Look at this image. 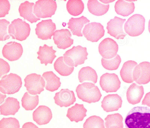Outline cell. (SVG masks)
<instances>
[{
    "label": "cell",
    "mask_w": 150,
    "mask_h": 128,
    "mask_svg": "<svg viewBox=\"0 0 150 128\" xmlns=\"http://www.w3.org/2000/svg\"><path fill=\"white\" fill-rule=\"evenodd\" d=\"M125 20V19L116 16L110 19L107 23L108 33L117 39H124L127 35L123 29V25Z\"/></svg>",
    "instance_id": "15"
},
{
    "label": "cell",
    "mask_w": 150,
    "mask_h": 128,
    "mask_svg": "<svg viewBox=\"0 0 150 128\" xmlns=\"http://www.w3.org/2000/svg\"><path fill=\"white\" fill-rule=\"evenodd\" d=\"M24 81V86L31 95L40 94L44 90L45 82L40 75L35 73L29 74L25 77Z\"/></svg>",
    "instance_id": "8"
},
{
    "label": "cell",
    "mask_w": 150,
    "mask_h": 128,
    "mask_svg": "<svg viewBox=\"0 0 150 128\" xmlns=\"http://www.w3.org/2000/svg\"><path fill=\"white\" fill-rule=\"evenodd\" d=\"M148 30L149 32L150 33V19L149 20L148 23Z\"/></svg>",
    "instance_id": "43"
},
{
    "label": "cell",
    "mask_w": 150,
    "mask_h": 128,
    "mask_svg": "<svg viewBox=\"0 0 150 128\" xmlns=\"http://www.w3.org/2000/svg\"><path fill=\"white\" fill-rule=\"evenodd\" d=\"M69 30L61 29L56 30L54 33L53 39L55 44L59 49H65L73 44L74 39Z\"/></svg>",
    "instance_id": "16"
},
{
    "label": "cell",
    "mask_w": 150,
    "mask_h": 128,
    "mask_svg": "<svg viewBox=\"0 0 150 128\" xmlns=\"http://www.w3.org/2000/svg\"><path fill=\"white\" fill-rule=\"evenodd\" d=\"M83 128H105L103 120L100 117L93 115L88 118L84 123Z\"/></svg>",
    "instance_id": "35"
},
{
    "label": "cell",
    "mask_w": 150,
    "mask_h": 128,
    "mask_svg": "<svg viewBox=\"0 0 150 128\" xmlns=\"http://www.w3.org/2000/svg\"><path fill=\"white\" fill-rule=\"evenodd\" d=\"M34 5V3H30L27 1L21 3L18 8L20 16L31 23H36L40 19L34 14L33 8Z\"/></svg>",
    "instance_id": "24"
},
{
    "label": "cell",
    "mask_w": 150,
    "mask_h": 128,
    "mask_svg": "<svg viewBox=\"0 0 150 128\" xmlns=\"http://www.w3.org/2000/svg\"><path fill=\"white\" fill-rule=\"evenodd\" d=\"M122 102L121 97L118 94H110L103 98L101 106L107 112L117 111L121 107Z\"/></svg>",
    "instance_id": "18"
},
{
    "label": "cell",
    "mask_w": 150,
    "mask_h": 128,
    "mask_svg": "<svg viewBox=\"0 0 150 128\" xmlns=\"http://www.w3.org/2000/svg\"><path fill=\"white\" fill-rule=\"evenodd\" d=\"M56 30L55 24L51 19L42 20L36 25L35 29L38 37L42 40L51 39Z\"/></svg>",
    "instance_id": "13"
},
{
    "label": "cell",
    "mask_w": 150,
    "mask_h": 128,
    "mask_svg": "<svg viewBox=\"0 0 150 128\" xmlns=\"http://www.w3.org/2000/svg\"><path fill=\"white\" fill-rule=\"evenodd\" d=\"M137 65L136 62L132 60H128L124 63L120 72L121 78L124 82L128 83L133 82V71Z\"/></svg>",
    "instance_id": "27"
},
{
    "label": "cell",
    "mask_w": 150,
    "mask_h": 128,
    "mask_svg": "<svg viewBox=\"0 0 150 128\" xmlns=\"http://www.w3.org/2000/svg\"><path fill=\"white\" fill-rule=\"evenodd\" d=\"M20 108V103L17 99L8 97L0 106V114L5 116L14 115Z\"/></svg>",
    "instance_id": "22"
},
{
    "label": "cell",
    "mask_w": 150,
    "mask_h": 128,
    "mask_svg": "<svg viewBox=\"0 0 150 128\" xmlns=\"http://www.w3.org/2000/svg\"><path fill=\"white\" fill-rule=\"evenodd\" d=\"M123 118L119 113L108 115L105 118L106 128H123Z\"/></svg>",
    "instance_id": "32"
},
{
    "label": "cell",
    "mask_w": 150,
    "mask_h": 128,
    "mask_svg": "<svg viewBox=\"0 0 150 128\" xmlns=\"http://www.w3.org/2000/svg\"><path fill=\"white\" fill-rule=\"evenodd\" d=\"M56 51L54 50L53 46H49L46 44L43 46H40L39 51L37 52L38 55L37 58L40 61L41 64L45 65L48 64H52L55 58L57 57L55 53Z\"/></svg>",
    "instance_id": "21"
},
{
    "label": "cell",
    "mask_w": 150,
    "mask_h": 128,
    "mask_svg": "<svg viewBox=\"0 0 150 128\" xmlns=\"http://www.w3.org/2000/svg\"><path fill=\"white\" fill-rule=\"evenodd\" d=\"M86 17L82 16L78 18H71L67 23L68 28L70 29L73 35L82 37L81 30L84 25L90 22Z\"/></svg>",
    "instance_id": "25"
},
{
    "label": "cell",
    "mask_w": 150,
    "mask_h": 128,
    "mask_svg": "<svg viewBox=\"0 0 150 128\" xmlns=\"http://www.w3.org/2000/svg\"><path fill=\"white\" fill-rule=\"evenodd\" d=\"M68 12L74 16L81 14L84 9V4L81 0H69L66 4Z\"/></svg>",
    "instance_id": "34"
},
{
    "label": "cell",
    "mask_w": 150,
    "mask_h": 128,
    "mask_svg": "<svg viewBox=\"0 0 150 128\" xmlns=\"http://www.w3.org/2000/svg\"><path fill=\"white\" fill-rule=\"evenodd\" d=\"M54 70L59 75L63 76L70 75L73 72L74 67H70L67 65L64 62L63 56L58 58L54 64Z\"/></svg>",
    "instance_id": "31"
},
{
    "label": "cell",
    "mask_w": 150,
    "mask_h": 128,
    "mask_svg": "<svg viewBox=\"0 0 150 128\" xmlns=\"http://www.w3.org/2000/svg\"><path fill=\"white\" fill-rule=\"evenodd\" d=\"M87 6L88 10L91 13L96 16H100L107 12L110 5L103 4L97 0H89Z\"/></svg>",
    "instance_id": "29"
},
{
    "label": "cell",
    "mask_w": 150,
    "mask_h": 128,
    "mask_svg": "<svg viewBox=\"0 0 150 128\" xmlns=\"http://www.w3.org/2000/svg\"><path fill=\"white\" fill-rule=\"evenodd\" d=\"M98 49L100 54L103 58L110 59L117 55L118 46L114 40L108 37L105 38L100 42Z\"/></svg>",
    "instance_id": "12"
},
{
    "label": "cell",
    "mask_w": 150,
    "mask_h": 128,
    "mask_svg": "<svg viewBox=\"0 0 150 128\" xmlns=\"http://www.w3.org/2000/svg\"><path fill=\"white\" fill-rule=\"evenodd\" d=\"M142 105H146L150 107V92L147 93L142 101Z\"/></svg>",
    "instance_id": "41"
},
{
    "label": "cell",
    "mask_w": 150,
    "mask_h": 128,
    "mask_svg": "<svg viewBox=\"0 0 150 128\" xmlns=\"http://www.w3.org/2000/svg\"><path fill=\"white\" fill-rule=\"evenodd\" d=\"M22 82L21 77L16 74L10 73L3 76L0 81V91L2 93L12 94L18 92Z\"/></svg>",
    "instance_id": "5"
},
{
    "label": "cell",
    "mask_w": 150,
    "mask_h": 128,
    "mask_svg": "<svg viewBox=\"0 0 150 128\" xmlns=\"http://www.w3.org/2000/svg\"><path fill=\"white\" fill-rule=\"evenodd\" d=\"M145 19L142 15L136 14L130 17L125 23L124 29L129 35L135 37L139 36L144 32Z\"/></svg>",
    "instance_id": "6"
},
{
    "label": "cell",
    "mask_w": 150,
    "mask_h": 128,
    "mask_svg": "<svg viewBox=\"0 0 150 128\" xmlns=\"http://www.w3.org/2000/svg\"><path fill=\"white\" fill-rule=\"evenodd\" d=\"M33 120L39 125L48 123L52 118L50 109L44 105L39 106L33 112Z\"/></svg>",
    "instance_id": "19"
},
{
    "label": "cell",
    "mask_w": 150,
    "mask_h": 128,
    "mask_svg": "<svg viewBox=\"0 0 150 128\" xmlns=\"http://www.w3.org/2000/svg\"><path fill=\"white\" fill-rule=\"evenodd\" d=\"M42 77L45 80V89L51 92L57 90L60 87L61 82L60 78L52 71L45 72L42 74Z\"/></svg>",
    "instance_id": "28"
},
{
    "label": "cell",
    "mask_w": 150,
    "mask_h": 128,
    "mask_svg": "<svg viewBox=\"0 0 150 128\" xmlns=\"http://www.w3.org/2000/svg\"><path fill=\"white\" fill-rule=\"evenodd\" d=\"M78 79L81 83L85 81H90L95 84L97 81L98 75L94 69L89 66H86L83 67L79 70Z\"/></svg>",
    "instance_id": "30"
},
{
    "label": "cell",
    "mask_w": 150,
    "mask_h": 128,
    "mask_svg": "<svg viewBox=\"0 0 150 128\" xmlns=\"http://www.w3.org/2000/svg\"><path fill=\"white\" fill-rule=\"evenodd\" d=\"M0 78L3 75L8 73L10 70V66L9 64L1 58H0Z\"/></svg>",
    "instance_id": "40"
},
{
    "label": "cell",
    "mask_w": 150,
    "mask_h": 128,
    "mask_svg": "<svg viewBox=\"0 0 150 128\" xmlns=\"http://www.w3.org/2000/svg\"><path fill=\"white\" fill-rule=\"evenodd\" d=\"M100 85L106 93L116 92L120 88L121 82L115 73H105L100 77Z\"/></svg>",
    "instance_id": "10"
},
{
    "label": "cell",
    "mask_w": 150,
    "mask_h": 128,
    "mask_svg": "<svg viewBox=\"0 0 150 128\" xmlns=\"http://www.w3.org/2000/svg\"><path fill=\"white\" fill-rule=\"evenodd\" d=\"M76 91L79 99L89 103L98 101L102 96L98 87L91 82H85L79 84Z\"/></svg>",
    "instance_id": "2"
},
{
    "label": "cell",
    "mask_w": 150,
    "mask_h": 128,
    "mask_svg": "<svg viewBox=\"0 0 150 128\" xmlns=\"http://www.w3.org/2000/svg\"><path fill=\"white\" fill-rule=\"evenodd\" d=\"M87 110L83 104L76 103L74 106L68 109L66 116L71 121L78 122L82 121L86 116Z\"/></svg>",
    "instance_id": "23"
},
{
    "label": "cell",
    "mask_w": 150,
    "mask_h": 128,
    "mask_svg": "<svg viewBox=\"0 0 150 128\" xmlns=\"http://www.w3.org/2000/svg\"><path fill=\"white\" fill-rule=\"evenodd\" d=\"M88 55L86 47L80 45L74 46L63 54L64 60L69 66L76 67L84 63L85 61L87 59Z\"/></svg>",
    "instance_id": "3"
},
{
    "label": "cell",
    "mask_w": 150,
    "mask_h": 128,
    "mask_svg": "<svg viewBox=\"0 0 150 128\" xmlns=\"http://www.w3.org/2000/svg\"><path fill=\"white\" fill-rule=\"evenodd\" d=\"M22 105L26 110L34 109L39 103V96H32L27 92H25L21 99Z\"/></svg>",
    "instance_id": "33"
},
{
    "label": "cell",
    "mask_w": 150,
    "mask_h": 128,
    "mask_svg": "<svg viewBox=\"0 0 150 128\" xmlns=\"http://www.w3.org/2000/svg\"><path fill=\"white\" fill-rule=\"evenodd\" d=\"M18 120L14 117L3 118L0 121V128H20Z\"/></svg>",
    "instance_id": "37"
},
{
    "label": "cell",
    "mask_w": 150,
    "mask_h": 128,
    "mask_svg": "<svg viewBox=\"0 0 150 128\" xmlns=\"http://www.w3.org/2000/svg\"><path fill=\"white\" fill-rule=\"evenodd\" d=\"M121 62V57L118 54L112 59H107L102 58L101 59V64L103 67L109 70H117Z\"/></svg>",
    "instance_id": "36"
},
{
    "label": "cell",
    "mask_w": 150,
    "mask_h": 128,
    "mask_svg": "<svg viewBox=\"0 0 150 128\" xmlns=\"http://www.w3.org/2000/svg\"><path fill=\"white\" fill-rule=\"evenodd\" d=\"M82 32L87 40L97 42L104 35L105 30L100 23L93 22L86 25Z\"/></svg>",
    "instance_id": "9"
},
{
    "label": "cell",
    "mask_w": 150,
    "mask_h": 128,
    "mask_svg": "<svg viewBox=\"0 0 150 128\" xmlns=\"http://www.w3.org/2000/svg\"><path fill=\"white\" fill-rule=\"evenodd\" d=\"M23 52V48L21 44L15 41L7 43L2 50L4 57L11 61L19 59L21 56Z\"/></svg>",
    "instance_id": "14"
},
{
    "label": "cell",
    "mask_w": 150,
    "mask_h": 128,
    "mask_svg": "<svg viewBox=\"0 0 150 128\" xmlns=\"http://www.w3.org/2000/svg\"><path fill=\"white\" fill-rule=\"evenodd\" d=\"M125 122L126 128H150V108H133L127 113Z\"/></svg>",
    "instance_id": "1"
},
{
    "label": "cell",
    "mask_w": 150,
    "mask_h": 128,
    "mask_svg": "<svg viewBox=\"0 0 150 128\" xmlns=\"http://www.w3.org/2000/svg\"><path fill=\"white\" fill-rule=\"evenodd\" d=\"M22 128H39L36 125L31 122H28L25 123L22 126Z\"/></svg>",
    "instance_id": "42"
},
{
    "label": "cell",
    "mask_w": 150,
    "mask_h": 128,
    "mask_svg": "<svg viewBox=\"0 0 150 128\" xmlns=\"http://www.w3.org/2000/svg\"><path fill=\"white\" fill-rule=\"evenodd\" d=\"M10 22L5 19L0 20V40L5 41L10 38L7 32L8 26Z\"/></svg>",
    "instance_id": "38"
},
{
    "label": "cell",
    "mask_w": 150,
    "mask_h": 128,
    "mask_svg": "<svg viewBox=\"0 0 150 128\" xmlns=\"http://www.w3.org/2000/svg\"><path fill=\"white\" fill-rule=\"evenodd\" d=\"M131 1L117 0L114 6L116 13L124 17L127 16L132 13L134 11L135 6L134 2Z\"/></svg>",
    "instance_id": "26"
},
{
    "label": "cell",
    "mask_w": 150,
    "mask_h": 128,
    "mask_svg": "<svg viewBox=\"0 0 150 128\" xmlns=\"http://www.w3.org/2000/svg\"><path fill=\"white\" fill-rule=\"evenodd\" d=\"M57 6L53 0H39L35 2L33 13L38 18H51L54 15Z\"/></svg>",
    "instance_id": "7"
},
{
    "label": "cell",
    "mask_w": 150,
    "mask_h": 128,
    "mask_svg": "<svg viewBox=\"0 0 150 128\" xmlns=\"http://www.w3.org/2000/svg\"><path fill=\"white\" fill-rule=\"evenodd\" d=\"M133 78L139 84H144L150 82V63L144 61L137 65L133 72Z\"/></svg>",
    "instance_id": "11"
},
{
    "label": "cell",
    "mask_w": 150,
    "mask_h": 128,
    "mask_svg": "<svg viewBox=\"0 0 150 128\" xmlns=\"http://www.w3.org/2000/svg\"><path fill=\"white\" fill-rule=\"evenodd\" d=\"M54 99L55 103L61 107H69L76 101L74 91L68 89H62L56 93Z\"/></svg>",
    "instance_id": "17"
},
{
    "label": "cell",
    "mask_w": 150,
    "mask_h": 128,
    "mask_svg": "<svg viewBox=\"0 0 150 128\" xmlns=\"http://www.w3.org/2000/svg\"><path fill=\"white\" fill-rule=\"evenodd\" d=\"M144 94L142 86L133 83L128 88L126 96L128 102L132 105L139 103Z\"/></svg>",
    "instance_id": "20"
},
{
    "label": "cell",
    "mask_w": 150,
    "mask_h": 128,
    "mask_svg": "<svg viewBox=\"0 0 150 128\" xmlns=\"http://www.w3.org/2000/svg\"><path fill=\"white\" fill-rule=\"evenodd\" d=\"M10 4L8 0H0V17H4L8 14Z\"/></svg>",
    "instance_id": "39"
},
{
    "label": "cell",
    "mask_w": 150,
    "mask_h": 128,
    "mask_svg": "<svg viewBox=\"0 0 150 128\" xmlns=\"http://www.w3.org/2000/svg\"><path fill=\"white\" fill-rule=\"evenodd\" d=\"M31 29L29 24L19 18L14 19L8 26V33L12 39L22 41L29 35Z\"/></svg>",
    "instance_id": "4"
}]
</instances>
